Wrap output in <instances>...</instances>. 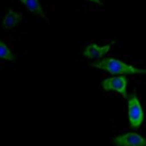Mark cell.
Segmentation results:
<instances>
[{"label": "cell", "instance_id": "cell-1", "mask_svg": "<svg viewBox=\"0 0 146 146\" xmlns=\"http://www.w3.org/2000/svg\"><path fill=\"white\" fill-rule=\"evenodd\" d=\"M92 67L102 69L111 74H146V69H139L131 65H127L125 63L113 58H104L99 60H95L92 63Z\"/></svg>", "mask_w": 146, "mask_h": 146}, {"label": "cell", "instance_id": "cell-2", "mask_svg": "<svg viewBox=\"0 0 146 146\" xmlns=\"http://www.w3.org/2000/svg\"><path fill=\"white\" fill-rule=\"evenodd\" d=\"M128 107V119L130 126L134 129H137L142 125L144 119V113L142 105L139 101L136 94L133 93L129 98H127Z\"/></svg>", "mask_w": 146, "mask_h": 146}, {"label": "cell", "instance_id": "cell-3", "mask_svg": "<svg viewBox=\"0 0 146 146\" xmlns=\"http://www.w3.org/2000/svg\"><path fill=\"white\" fill-rule=\"evenodd\" d=\"M126 86H127V79L125 75L114 76V77L107 78L102 82L103 90L106 92L114 91L120 93L124 99H127V92H126Z\"/></svg>", "mask_w": 146, "mask_h": 146}, {"label": "cell", "instance_id": "cell-4", "mask_svg": "<svg viewBox=\"0 0 146 146\" xmlns=\"http://www.w3.org/2000/svg\"><path fill=\"white\" fill-rule=\"evenodd\" d=\"M113 143L117 146H146V138L136 133H126L113 139Z\"/></svg>", "mask_w": 146, "mask_h": 146}, {"label": "cell", "instance_id": "cell-5", "mask_svg": "<svg viewBox=\"0 0 146 146\" xmlns=\"http://www.w3.org/2000/svg\"><path fill=\"white\" fill-rule=\"evenodd\" d=\"M111 44H108L103 47H99L97 44L92 43L84 48L82 51V55L91 59H100L110 51Z\"/></svg>", "mask_w": 146, "mask_h": 146}, {"label": "cell", "instance_id": "cell-6", "mask_svg": "<svg viewBox=\"0 0 146 146\" xmlns=\"http://www.w3.org/2000/svg\"><path fill=\"white\" fill-rule=\"evenodd\" d=\"M21 18H22L21 13H15L12 9H9L8 13L4 18L3 27L6 30L14 29L19 23V21L21 20Z\"/></svg>", "mask_w": 146, "mask_h": 146}, {"label": "cell", "instance_id": "cell-7", "mask_svg": "<svg viewBox=\"0 0 146 146\" xmlns=\"http://www.w3.org/2000/svg\"><path fill=\"white\" fill-rule=\"evenodd\" d=\"M20 1L26 6L27 9L30 12L33 13V14H36V15H39L41 17L47 19L45 14H44V12H43L41 5L39 2V0H20Z\"/></svg>", "mask_w": 146, "mask_h": 146}, {"label": "cell", "instance_id": "cell-8", "mask_svg": "<svg viewBox=\"0 0 146 146\" xmlns=\"http://www.w3.org/2000/svg\"><path fill=\"white\" fill-rule=\"evenodd\" d=\"M0 58L5 59L7 61H15V56L11 50L8 48V47L5 45V43L0 40Z\"/></svg>", "mask_w": 146, "mask_h": 146}, {"label": "cell", "instance_id": "cell-9", "mask_svg": "<svg viewBox=\"0 0 146 146\" xmlns=\"http://www.w3.org/2000/svg\"><path fill=\"white\" fill-rule=\"evenodd\" d=\"M91 2H93V3H95V4H98V5H102V3H101V1L100 0H90Z\"/></svg>", "mask_w": 146, "mask_h": 146}]
</instances>
